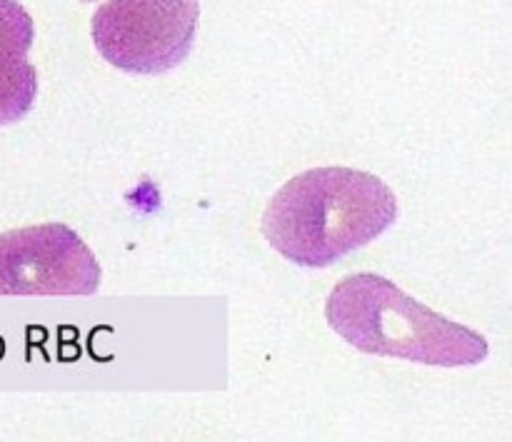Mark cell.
I'll return each instance as SVG.
<instances>
[{
  "instance_id": "obj_1",
  "label": "cell",
  "mask_w": 512,
  "mask_h": 442,
  "mask_svg": "<svg viewBox=\"0 0 512 442\" xmlns=\"http://www.w3.org/2000/svg\"><path fill=\"white\" fill-rule=\"evenodd\" d=\"M395 218L398 200L378 175L313 168L290 178L270 198L263 235L290 263L328 268L380 238Z\"/></svg>"
},
{
  "instance_id": "obj_2",
  "label": "cell",
  "mask_w": 512,
  "mask_h": 442,
  "mask_svg": "<svg viewBox=\"0 0 512 442\" xmlns=\"http://www.w3.org/2000/svg\"><path fill=\"white\" fill-rule=\"evenodd\" d=\"M328 325L360 353L435 368H468L488 358V340L405 295L375 273L348 275L325 303Z\"/></svg>"
},
{
  "instance_id": "obj_3",
  "label": "cell",
  "mask_w": 512,
  "mask_h": 442,
  "mask_svg": "<svg viewBox=\"0 0 512 442\" xmlns=\"http://www.w3.org/2000/svg\"><path fill=\"white\" fill-rule=\"evenodd\" d=\"M200 0H108L90 20L95 50L130 75H163L190 55Z\"/></svg>"
},
{
  "instance_id": "obj_4",
  "label": "cell",
  "mask_w": 512,
  "mask_h": 442,
  "mask_svg": "<svg viewBox=\"0 0 512 442\" xmlns=\"http://www.w3.org/2000/svg\"><path fill=\"white\" fill-rule=\"evenodd\" d=\"M100 265L73 228L43 223L0 233V298L93 295Z\"/></svg>"
},
{
  "instance_id": "obj_5",
  "label": "cell",
  "mask_w": 512,
  "mask_h": 442,
  "mask_svg": "<svg viewBox=\"0 0 512 442\" xmlns=\"http://www.w3.org/2000/svg\"><path fill=\"white\" fill-rule=\"evenodd\" d=\"M35 25L18 0H0V125L23 120L38 95V73L28 60Z\"/></svg>"
},
{
  "instance_id": "obj_6",
  "label": "cell",
  "mask_w": 512,
  "mask_h": 442,
  "mask_svg": "<svg viewBox=\"0 0 512 442\" xmlns=\"http://www.w3.org/2000/svg\"><path fill=\"white\" fill-rule=\"evenodd\" d=\"M83 3H90V0H83Z\"/></svg>"
}]
</instances>
